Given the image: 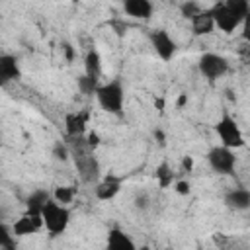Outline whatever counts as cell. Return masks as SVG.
I'll list each match as a JSON object with an SVG mask.
<instances>
[{
    "label": "cell",
    "instance_id": "6da1fadb",
    "mask_svg": "<svg viewBox=\"0 0 250 250\" xmlns=\"http://www.w3.org/2000/svg\"><path fill=\"white\" fill-rule=\"evenodd\" d=\"M96 100L100 104V107L111 115H117L121 117L123 115V100H125V90H123V84L121 80H111V82H105L102 86H98L96 90Z\"/></svg>",
    "mask_w": 250,
    "mask_h": 250
},
{
    "label": "cell",
    "instance_id": "7a4b0ae2",
    "mask_svg": "<svg viewBox=\"0 0 250 250\" xmlns=\"http://www.w3.org/2000/svg\"><path fill=\"white\" fill-rule=\"evenodd\" d=\"M41 219H43V227L51 234H62L70 223V211L66 205L49 199L41 209Z\"/></svg>",
    "mask_w": 250,
    "mask_h": 250
},
{
    "label": "cell",
    "instance_id": "3957f363",
    "mask_svg": "<svg viewBox=\"0 0 250 250\" xmlns=\"http://www.w3.org/2000/svg\"><path fill=\"white\" fill-rule=\"evenodd\" d=\"M215 131H217L223 146H229V148H240V146H244V135H242L236 119L229 111H223L221 119L215 125Z\"/></svg>",
    "mask_w": 250,
    "mask_h": 250
},
{
    "label": "cell",
    "instance_id": "277c9868",
    "mask_svg": "<svg viewBox=\"0 0 250 250\" xmlns=\"http://www.w3.org/2000/svg\"><path fill=\"white\" fill-rule=\"evenodd\" d=\"M207 162L211 166L213 172L217 174H223V176H229L234 172V166H236V156H234V148H229V146H213L209 152H207Z\"/></svg>",
    "mask_w": 250,
    "mask_h": 250
},
{
    "label": "cell",
    "instance_id": "5b68a950",
    "mask_svg": "<svg viewBox=\"0 0 250 250\" xmlns=\"http://www.w3.org/2000/svg\"><path fill=\"white\" fill-rule=\"evenodd\" d=\"M197 66H199V72H201L205 78L217 80V78H221V76L227 74V70H229V61H227L223 55H217V53H203V55L199 57Z\"/></svg>",
    "mask_w": 250,
    "mask_h": 250
},
{
    "label": "cell",
    "instance_id": "8992f818",
    "mask_svg": "<svg viewBox=\"0 0 250 250\" xmlns=\"http://www.w3.org/2000/svg\"><path fill=\"white\" fill-rule=\"evenodd\" d=\"M150 45L154 49V53L162 59V61H170L176 55V41L170 37V33L166 29H154L150 33Z\"/></svg>",
    "mask_w": 250,
    "mask_h": 250
},
{
    "label": "cell",
    "instance_id": "52a82bcc",
    "mask_svg": "<svg viewBox=\"0 0 250 250\" xmlns=\"http://www.w3.org/2000/svg\"><path fill=\"white\" fill-rule=\"evenodd\" d=\"M211 16H213L215 27H219V29L225 31V33H232V31L242 23V20H240L236 14H232L223 2L211 8Z\"/></svg>",
    "mask_w": 250,
    "mask_h": 250
},
{
    "label": "cell",
    "instance_id": "ba28073f",
    "mask_svg": "<svg viewBox=\"0 0 250 250\" xmlns=\"http://www.w3.org/2000/svg\"><path fill=\"white\" fill-rule=\"evenodd\" d=\"M74 156H76V168H78L82 180L84 182H94V178L100 172V166H98L96 158L86 150H78V152H74Z\"/></svg>",
    "mask_w": 250,
    "mask_h": 250
},
{
    "label": "cell",
    "instance_id": "9c48e42d",
    "mask_svg": "<svg viewBox=\"0 0 250 250\" xmlns=\"http://www.w3.org/2000/svg\"><path fill=\"white\" fill-rule=\"evenodd\" d=\"M88 117H90V113L86 109L66 113L64 115V131H66V135L68 137H80V135H84L86 125H88Z\"/></svg>",
    "mask_w": 250,
    "mask_h": 250
},
{
    "label": "cell",
    "instance_id": "30bf717a",
    "mask_svg": "<svg viewBox=\"0 0 250 250\" xmlns=\"http://www.w3.org/2000/svg\"><path fill=\"white\" fill-rule=\"evenodd\" d=\"M20 78V64L14 55H0V88Z\"/></svg>",
    "mask_w": 250,
    "mask_h": 250
},
{
    "label": "cell",
    "instance_id": "8fae6325",
    "mask_svg": "<svg viewBox=\"0 0 250 250\" xmlns=\"http://www.w3.org/2000/svg\"><path fill=\"white\" fill-rule=\"evenodd\" d=\"M43 227V219L41 217H33V215H21L14 225H12V232L14 236H27L37 232Z\"/></svg>",
    "mask_w": 250,
    "mask_h": 250
},
{
    "label": "cell",
    "instance_id": "7c38bea8",
    "mask_svg": "<svg viewBox=\"0 0 250 250\" xmlns=\"http://www.w3.org/2000/svg\"><path fill=\"white\" fill-rule=\"evenodd\" d=\"M225 205L232 211H246L250 207V191L246 188H234L225 193Z\"/></svg>",
    "mask_w": 250,
    "mask_h": 250
},
{
    "label": "cell",
    "instance_id": "4fadbf2b",
    "mask_svg": "<svg viewBox=\"0 0 250 250\" xmlns=\"http://www.w3.org/2000/svg\"><path fill=\"white\" fill-rule=\"evenodd\" d=\"M123 10L127 16L137 20H148L152 16V2L150 0H123Z\"/></svg>",
    "mask_w": 250,
    "mask_h": 250
},
{
    "label": "cell",
    "instance_id": "5bb4252c",
    "mask_svg": "<svg viewBox=\"0 0 250 250\" xmlns=\"http://www.w3.org/2000/svg\"><path fill=\"white\" fill-rule=\"evenodd\" d=\"M119 189H121V180L115 176H107L96 186V197L102 201H109L119 193Z\"/></svg>",
    "mask_w": 250,
    "mask_h": 250
},
{
    "label": "cell",
    "instance_id": "9a60e30c",
    "mask_svg": "<svg viewBox=\"0 0 250 250\" xmlns=\"http://www.w3.org/2000/svg\"><path fill=\"white\" fill-rule=\"evenodd\" d=\"M49 199H51V195H49L47 189H35V191H31L27 195V199H25V213L27 215H33V217H41V209H43V205Z\"/></svg>",
    "mask_w": 250,
    "mask_h": 250
},
{
    "label": "cell",
    "instance_id": "2e32d148",
    "mask_svg": "<svg viewBox=\"0 0 250 250\" xmlns=\"http://www.w3.org/2000/svg\"><path fill=\"white\" fill-rule=\"evenodd\" d=\"M107 246L109 248H115V250H135L137 248V244L133 242V238L125 230H121L117 227L107 232Z\"/></svg>",
    "mask_w": 250,
    "mask_h": 250
},
{
    "label": "cell",
    "instance_id": "e0dca14e",
    "mask_svg": "<svg viewBox=\"0 0 250 250\" xmlns=\"http://www.w3.org/2000/svg\"><path fill=\"white\" fill-rule=\"evenodd\" d=\"M191 21V29L195 35H209L215 29V21L211 16V10H201L195 18L189 20Z\"/></svg>",
    "mask_w": 250,
    "mask_h": 250
},
{
    "label": "cell",
    "instance_id": "ac0fdd59",
    "mask_svg": "<svg viewBox=\"0 0 250 250\" xmlns=\"http://www.w3.org/2000/svg\"><path fill=\"white\" fill-rule=\"evenodd\" d=\"M84 74L92 76V78H98L102 76V59L98 55V51H88L86 57H84Z\"/></svg>",
    "mask_w": 250,
    "mask_h": 250
},
{
    "label": "cell",
    "instance_id": "d6986e66",
    "mask_svg": "<svg viewBox=\"0 0 250 250\" xmlns=\"http://www.w3.org/2000/svg\"><path fill=\"white\" fill-rule=\"evenodd\" d=\"M98 78H92V76H88V74H82V76H78V90H80V94H84V96H94L96 94V90H98Z\"/></svg>",
    "mask_w": 250,
    "mask_h": 250
},
{
    "label": "cell",
    "instance_id": "ffe728a7",
    "mask_svg": "<svg viewBox=\"0 0 250 250\" xmlns=\"http://www.w3.org/2000/svg\"><path fill=\"white\" fill-rule=\"evenodd\" d=\"M232 14H236L242 21L246 20V16H248V10H250V4H248V0H225L223 2Z\"/></svg>",
    "mask_w": 250,
    "mask_h": 250
},
{
    "label": "cell",
    "instance_id": "44dd1931",
    "mask_svg": "<svg viewBox=\"0 0 250 250\" xmlns=\"http://www.w3.org/2000/svg\"><path fill=\"white\" fill-rule=\"evenodd\" d=\"M74 195H76V189H74L72 186H61V188H57V189H55L53 199H55L57 203L68 205V203L74 199Z\"/></svg>",
    "mask_w": 250,
    "mask_h": 250
},
{
    "label": "cell",
    "instance_id": "7402d4cb",
    "mask_svg": "<svg viewBox=\"0 0 250 250\" xmlns=\"http://www.w3.org/2000/svg\"><path fill=\"white\" fill-rule=\"evenodd\" d=\"M0 248H8V250L16 248L14 232H12V229L4 221H0Z\"/></svg>",
    "mask_w": 250,
    "mask_h": 250
},
{
    "label": "cell",
    "instance_id": "603a6c76",
    "mask_svg": "<svg viewBox=\"0 0 250 250\" xmlns=\"http://www.w3.org/2000/svg\"><path fill=\"white\" fill-rule=\"evenodd\" d=\"M156 178H158L160 188H168V186L172 184V180H174V172L170 170V166H168L166 162H162V164L156 168Z\"/></svg>",
    "mask_w": 250,
    "mask_h": 250
},
{
    "label": "cell",
    "instance_id": "cb8c5ba5",
    "mask_svg": "<svg viewBox=\"0 0 250 250\" xmlns=\"http://www.w3.org/2000/svg\"><path fill=\"white\" fill-rule=\"evenodd\" d=\"M180 12H182V16H184L186 20H191V18H195V16L201 12V6H199L197 2H193V0H188V2H184V4L180 6Z\"/></svg>",
    "mask_w": 250,
    "mask_h": 250
},
{
    "label": "cell",
    "instance_id": "d4e9b609",
    "mask_svg": "<svg viewBox=\"0 0 250 250\" xmlns=\"http://www.w3.org/2000/svg\"><path fill=\"white\" fill-rule=\"evenodd\" d=\"M53 156L57 160H66L68 158V146L62 145V141H57L55 146H53Z\"/></svg>",
    "mask_w": 250,
    "mask_h": 250
},
{
    "label": "cell",
    "instance_id": "484cf974",
    "mask_svg": "<svg viewBox=\"0 0 250 250\" xmlns=\"http://www.w3.org/2000/svg\"><path fill=\"white\" fill-rule=\"evenodd\" d=\"M174 189H176L180 195H188V193L191 191V186H189V182H186V180H178V182L174 184Z\"/></svg>",
    "mask_w": 250,
    "mask_h": 250
},
{
    "label": "cell",
    "instance_id": "4316f807",
    "mask_svg": "<svg viewBox=\"0 0 250 250\" xmlns=\"http://www.w3.org/2000/svg\"><path fill=\"white\" fill-rule=\"evenodd\" d=\"M86 145H88L90 148H96V146L100 145V135H98V133H90V135H88Z\"/></svg>",
    "mask_w": 250,
    "mask_h": 250
},
{
    "label": "cell",
    "instance_id": "83f0119b",
    "mask_svg": "<svg viewBox=\"0 0 250 250\" xmlns=\"http://www.w3.org/2000/svg\"><path fill=\"white\" fill-rule=\"evenodd\" d=\"M182 166H184V168H186V170H188V172H189V170H191V168H193V160H191V158H189V156H186V158H184V160H182Z\"/></svg>",
    "mask_w": 250,
    "mask_h": 250
},
{
    "label": "cell",
    "instance_id": "f1b7e54d",
    "mask_svg": "<svg viewBox=\"0 0 250 250\" xmlns=\"http://www.w3.org/2000/svg\"><path fill=\"white\" fill-rule=\"evenodd\" d=\"M154 139H158V143H160V145H164V143H166V137H164V133H162L160 129H156V131H154Z\"/></svg>",
    "mask_w": 250,
    "mask_h": 250
},
{
    "label": "cell",
    "instance_id": "f546056e",
    "mask_svg": "<svg viewBox=\"0 0 250 250\" xmlns=\"http://www.w3.org/2000/svg\"><path fill=\"white\" fill-rule=\"evenodd\" d=\"M64 53H66V59H68V61H72V59H74V51H72V47H70V45H64Z\"/></svg>",
    "mask_w": 250,
    "mask_h": 250
},
{
    "label": "cell",
    "instance_id": "4dcf8cb0",
    "mask_svg": "<svg viewBox=\"0 0 250 250\" xmlns=\"http://www.w3.org/2000/svg\"><path fill=\"white\" fill-rule=\"evenodd\" d=\"M186 102H188V96H186V94H182V96L178 98V107H184V105H186Z\"/></svg>",
    "mask_w": 250,
    "mask_h": 250
},
{
    "label": "cell",
    "instance_id": "1f68e13d",
    "mask_svg": "<svg viewBox=\"0 0 250 250\" xmlns=\"http://www.w3.org/2000/svg\"><path fill=\"white\" fill-rule=\"evenodd\" d=\"M154 107H158V109L162 111V107H164V100H162V98H158V100H154Z\"/></svg>",
    "mask_w": 250,
    "mask_h": 250
},
{
    "label": "cell",
    "instance_id": "d6a6232c",
    "mask_svg": "<svg viewBox=\"0 0 250 250\" xmlns=\"http://www.w3.org/2000/svg\"><path fill=\"white\" fill-rule=\"evenodd\" d=\"M137 207H146V197H137Z\"/></svg>",
    "mask_w": 250,
    "mask_h": 250
},
{
    "label": "cell",
    "instance_id": "836d02e7",
    "mask_svg": "<svg viewBox=\"0 0 250 250\" xmlns=\"http://www.w3.org/2000/svg\"><path fill=\"white\" fill-rule=\"evenodd\" d=\"M74 2H78V0H74Z\"/></svg>",
    "mask_w": 250,
    "mask_h": 250
}]
</instances>
